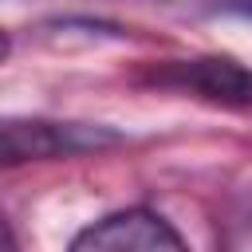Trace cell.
I'll return each mask as SVG.
<instances>
[{
	"label": "cell",
	"mask_w": 252,
	"mask_h": 252,
	"mask_svg": "<svg viewBox=\"0 0 252 252\" xmlns=\"http://www.w3.org/2000/svg\"><path fill=\"white\" fill-rule=\"evenodd\" d=\"M181 248H185L181 232L161 213L142 205L106 213L71 240V252H181Z\"/></svg>",
	"instance_id": "3"
},
{
	"label": "cell",
	"mask_w": 252,
	"mask_h": 252,
	"mask_svg": "<svg viewBox=\"0 0 252 252\" xmlns=\"http://www.w3.org/2000/svg\"><path fill=\"white\" fill-rule=\"evenodd\" d=\"M240 8H244V12H252V4H240Z\"/></svg>",
	"instance_id": "4"
},
{
	"label": "cell",
	"mask_w": 252,
	"mask_h": 252,
	"mask_svg": "<svg viewBox=\"0 0 252 252\" xmlns=\"http://www.w3.org/2000/svg\"><path fill=\"white\" fill-rule=\"evenodd\" d=\"M122 142L118 130L98 122H51V118H8L0 130V154L8 165L47 161V158H75L87 150H102Z\"/></svg>",
	"instance_id": "1"
},
{
	"label": "cell",
	"mask_w": 252,
	"mask_h": 252,
	"mask_svg": "<svg viewBox=\"0 0 252 252\" xmlns=\"http://www.w3.org/2000/svg\"><path fill=\"white\" fill-rule=\"evenodd\" d=\"M158 87H173L181 94L205 98L213 106H252V67L232 55H193L173 59L150 75Z\"/></svg>",
	"instance_id": "2"
}]
</instances>
